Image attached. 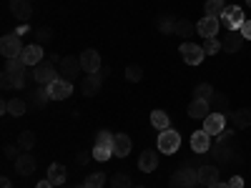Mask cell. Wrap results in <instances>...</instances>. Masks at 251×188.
I'll return each mask as SVG.
<instances>
[{"label": "cell", "mask_w": 251, "mask_h": 188, "mask_svg": "<svg viewBox=\"0 0 251 188\" xmlns=\"http://www.w3.org/2000/svg\"><path fill=\"white\" fill-rule=\"evenodd\" d=\"M219 181V171H216V165H201L199 168V183L203 186H211Z\"/></svg>", "instance_id": "24"}, {"label": "cell", "mask_w": 251, "mask_h": 188, "mask_svg": "<svg viewBox=\"0 0 251 188\" xmlns=\"http://www.w3.org/2000/svg\"><path fill=\"white\" fill-rule=\"evenodd\" d=\"M208 113V100H201V98H194L191 100V106H188V116L191 118H206Z\"/></svg>", "instance_id": "22"}, {"label": "cell", "mask_w": 251, "mask_h": 188, "mask_svg": "<svg viewBox=\"0 0 251 188\" xmlns=\"http://www.w3.org/2000/svg\"><path fill=\"white\" fill-rule=\"evenodd\" d=\"M208 188H228V183H219V181H216V183H211Z\"/></svg>", "instance_id": "48"}, {"label": "cell", "mask_w": 251, "mask_h": 188, "mask_svg": "<svg viewBox=\"0 0 251 188\" xmlns=\"http://www.w3.org/2000/svg\"><path fill=\"white\" fill-rule=\"evenodd\" d=\"M194 95L201 98V100H208V103H211V98H214V88L208 86V83H199V86L194 88Z\"/></svg>", "instance_id": "31"}, {"label": "cell", "mask_w": 251, "mask_h": 188, "mask_svg": "<svg viewBox=\"0 0 251 188\" xmlns=\"http://www.w3.org/2000/svg\"><path fill=\"white\" fill-rule=\"evenodd\" d=\"M228 188H244V178L241 176H234L231 181H228Z\"/></svg>", "instance_id": "44"}, {"label": "cell", "mask_w": 251, "mask_h": 188, "mask_svg": "<svg viewBox=\"0 0 251 188\" xmlns=\"http://www.w3.org/2000/svg\"><path fill=\"white\" fill-rule=\"evenodd\" d=\"M231 138H234V131H221L219 133V138H216V143H221V145H228V143H231Z\"/></svg>", "instance_id": "40"}, {"label": "cell", "mask_w": 251, "mask_h": 188, "mask_svg": "<svg viewBox=\"0 0 251 188\" xmlns=\"http://www.w3.org/2000/svg\"><path fill=\"white\" fill-rule=\"evenodd\" d=\"M158 28H161L163 33H174V28H176V23H174V20H171V18H161V20H158Z\"/></svg>", "instance_id": "38"}, {"label": "cell", "mask_w": 251, "mask_h": 188, "mask_svg": "<svg viewBox=\"0 0 251 188\" xmlns=\"http://www.w3.org/2000/svg\"><path fill=\"white\" fill-rule=\"evenodd\" d=\"M46 88H48V93H50L53 100H66L73 93V83L66 80V78H55L50 86H46Z\"/></svg>", "instance_id": "7"}, {"label": "cell", "mask_w": 251, "mask_h": 188, "mask_svg": "<svg viewBox=\"0 0 251 188\" xmlns=\"http://www.w3.org/2000/svg\"><path fill=\"white\" fill-rule=\"evenodd\" d=\"M178 145H181V136L176 131H161L158 136V151L161 153H176L178 151Z\"/></svg>", "instance_id": "5"}, {"label": "cell", "mask_w": 251, "mask_h": 188, "mask_svg": "<svg viewBox=\"0 0 251 188\" xmlns=\"http://www.w3.org/2000/svg\"><path fill=\"white\" fill-rule=\"evenodd\" d=\"M91 153H93L96 161H108V158L113 156V133H111V131H100Z\"/></svg>", "instance_id": "1"}, {"label": "cell", "mask_w": 251, "mask_h": 188, "mask_svg": "<svg viewBox=\"0 0 251 188\" xmlns=\"http://www.w3.org/2000/svg\"><path fill=\"white\" fill-rule=\"evenodd\" d=\"M25 63H23V58H10L8 60V66H5V70L10 73V75H25Z\"/></svg>", "instance_id": "28"}, {"label": "cell", "mask_w": 251, "mask_h": 188, "mask_svg": "<svg viewBox=\"0 0 251 188\" xmlns=\"http://www.w3.org/2000/svg\"><path fill=\"white\" fill-rule=\"evenodd\" d=\"M91 158H93V153H86V151H80V153H78V163H80V165H86Z\"/></svg>", "instance_id": "45"}, {"label": "cell", "mask_w": 251, "mask_h": 188, "mask_svg": "<svg viewBox=\"0 0 251 188\" xmlns=\"http://www.w3.org/2000/svg\"><path fill=\"white\" fill-rule=\"evenodd\" d=\"M75 188H88V186H86V183H80V186H75Z\"/></svg>", "instance_id": "49"}, {"label": "cell", "mask_w": 251, "mask_h": 188, "mask_svg": "<svg viewBox=\"0 0 251 188\" xmlns=\"http://www.w3.org/2000/svg\"><path fill=\"white\" fill-rule=\"evenodd\" d=\"M151 125H153L156 131H169V128H171L169 113H166V111H153V113H151Z\"/></svg>", "instance_id": "23"}, {"label": "cell", "mask_w": 251, "mask_h": 188, "mask_svg": "<svg viewBox=\"0 0 251 188\" xmlns=\"http://www.w3.org/2000/svg\"><path fill=\"white\" fill-rule=\"evenodd\" d=\"M181 55L188 66H199L206 58V50H203V46H196V43H181Z\"/></svg>", "instance_id": "8"}, {"label": "cell", "mask_w": 251, "mask_h": 188, "mask_svg": "<svg viewBox=\"0 0 251 188\" xmlns=\"http://www.w3.org/2000/svg\"><path fill=\"white\" fill-rule=\"evenodd\" d=\"M126 78H128L131 83H138L143 78V68L141 66H128V68H126Z\"/></svg>", "instance_id": "35"}, {"label": "cell", "mask_w": 251, "mask_h": 188, "mask_svg": "<svg viewBox=\"0 0 251 188\" xmlns=\"http://www.w3.org/2000/svg\"><path fill=\"white\" fill-rule=\"evenodd\" d=\"M33 78H35V83H40V86H50V83L55 80V68H53V63H40V66H35Z\"/></svg>", "instance_id": "13"}, {"label": "cell", "mask_w": 251, "mask_h": 188, "mask_svg": "<svg viewBox=\"0 0 251 188\" xmlns=\"http://www.w3.org/2000/svg\"><path fill=\"white\" fill-rule=\"evenodd\" d=\"M211 100H214V106H216V111H219V113H224V111L228 108V98H226V95H221V93H214V98H211Z\"/></svg>", "instance_id": "37"}, {"label": "cell", "mask_w": 251, "mask_h": 188, "mask_svg": "<svg viewBox=\"0 0 251 188\" xmlns=\"http://www.w3.org/2000/svg\"><path fill=\"white\" fill-rule=\"evenodd\" d=\"M18 148H23V151H33V148H35V133H30V131L20 133V138H18Z\"/></svg>", "instance_id": "30"}, {"label": "cell", "mask_w": 251, "mask_h": 188, "mask_svg": "<svg viewBox=\"0 0 251 188\" xmlns=\"http://www.w3.org/2000/svg\"><path fill=\"white\" fill-rule=\"evenodd\" d=\"M15 171H18V176H30V173H35V158L28 156V151L20 153V156L15 158Z\"/></svg>", "instance_id": "15"}, {"label": "cell", "mask_w": 251, "mask_h": 188, "mask_svg": "<svg viewBox=\"0 0 251 188\" xmlns=\"http://www.w3.org/2000/svg\"><path fill=\"white\" fill-rule=\"evenodd\" d=\"M224 3H226V0H206V5H203V8H206V15L219 18V15L226 10V5H224Z\"/></svg>", "instance_id": "29"}, {"label": "cell", "mask_w": 251, "mask_h": 188, "mask_svg": "<svg viewBox=\"0 0 251 188\" xmlns=\"http://www.w3.org/2000/svg\"><path fill=\"white\" fill-rule=\"evenodd\" d=\"M80 66H83V70L86 73H100V55L93 50V48H88V50H83L80 53Z\"/></svg>", "instance_id": "12"}, {"label": "cell", "mask_w": 251, "mask_h": 188, "mask_svg": "<svg viewBox=\"0 0 251 188\" xmlns=\"http://www.w3.org/2000/svg\"><path fill=\"white\" fill-rule=\"evenodd\" d=\"M224 125H226V116L219 113V111L208 113V116L203 118V131H206L208 136H219V133L224 131Z\"/></svg>", "instance_id": "10"}, {"label": "cell", "mask_w": 251, "mask_h": 188, "mask_svg": "<svg viewBox=\"0 0 251 188\" xmlns=\"http://www.w3.org/2000/svg\"><path fill=\"white\" fill-rule=\"evenodd\" d=\"M48 100H53V98H50V93H48V88H40V91L33 95V103H35V106H40V108H43Z\"/></svg>", "instance_id": "36"}, {"label": "cell", "mask_w": 251, "mask_h": 188, "mask_svg": "<svg viewBox=\"0 0 251 188\" xmlns=\"http://www.w3.org/2000/svg\"><path fill=\"white\" fill-rule=\"evenodd\" d=\"M244 40H246V38H244L239 30H231V35H226L221 46H224V50H228V53H236V50L244 48Z\"/></svg>", "instance_id": "18"}, {"label": "cell", "mask_w": 251, "mask_h": 188, "mask_svg": "<svg viewBox=\"0 0 251 188\" xmlns=\"http://www.w3.org/2000/svg\"><path fill=\"white\" fill-rule=\"evenodd\" d=\"M0 188H13V183L8 178H3V181H0Z\"/></svg>", "instance_id": "47"}, {"label": "cell", "mask_w": 251, "mask_h": 188, "mask_svg": "<svg viewBox=\"0 0 251 188\" xmlns=\"http://www.w3.org/2000/svg\"><path fill=\"white\" fill-rule=\"evenodd\" d=\"M0 83H3V88H13V75L5 70V73H3V78H0Z\"/></svg>", "instance_id": "42"}, {"label": "cell", "mask_w": 251, "mask_h": 188, "mask_svg": "<svg viewBox=\"0 0 251 188\" xmlns=\"http://www.w3.org/2000/svg\"><path fill=\"white\" fill-rule=\"evenodd\" d=\"M66 176H68V171H66V165H63V163H53L48 168V181L53 186H63V183H66Z\"/></svg>", "instance_id": "21"}, {"label": "cell", "mask_w": 251, "mask_h": 188, "mask_svg": "<svg viewBox=\"0 0 251 188\" xmlns=\"http://www.w3.org/2000/svg\"><path fill=\"white\" fill-rule=\"evenodd\" d=\"M35 188H55V186H53L48 178H43V181H38V186H35Z\"/></svg>", "instance_id": "46"}, {"label": "cell", "mask_w": 251, "mask_h": 188, "mask_svg": "<svg viewBox=\"0 0 251 188\" xmlns=\"http://www.w3.org/2000/svg\"><path fill=\"white\" fill-rule=\"evenodd\" d=\"M246 3H249V5H251V0H246Z\"/></svg>", "instance_id": "52"}, {"label": "cell", "mask_w": 251, "mask_h": 188, "mask_svg": "<svg viewBox=\"0 0 251 188\" xmlns=\"http://www.w3.org/2000/svg\"><path fill=\"white\" fill-rule=\"evenodd\" d=\"M231 123H234V128H249L251 125V111L249 108H239L231 113Z\"/></svg>", "instance_id": "25"}, {"label": "cell", "mask_w": 251, "mask_h": 188, "mask_svg": "<svg viewBox=\"0 0 251 188\" xmlns=\"http://www.w3.org/2000/svg\"><path fill=\"white\" fill-rule=\"evenodd\" d=\"M208 148H211V136H208L203 128L196 131V133L191 136V151H194V153H206Z\"/></svg>", "instance_id": "14"}, {"label": "cell", "mask_w": 251, "mask_h": 188, "mask_svg": "<svg viewBox=\"0 0 251 188\" xmlns=\"http://www.w3.org/2000/svg\"><path fill=\"white\" fill-rule=\"evenodd\" d=\"M221 25L224 28H228V30H241V25H244V10L239 8V5H231V8H226L224 13H221Z\"/></svg>", "instance_id": "3"}, {"label": "cell", "mask_w": 251, "mask_h": 188, "mask_svg": "<svg viewBox=\"0 0 251 188\" xmlns=\"http://www.w3.org/2000/svg\"><path fill=\"white\" fill-rule=\"evenodd\" d=\"M86 186L88 188H103V186H106V173H91L86 178Z\"/></svg>", "instance_id": "33"}, {"label": "cell", "mask_w": 251, "mask_h": 188, "mask_svg": "<svg viewBox=\"0 0 251 188\" xmlns=\"http://www.w3.org/2000/svg\"><path fill=\"white\" fill-rule=\"evenodd\" d=\"M246 40H251V20H244V25H241V30H239Z\"/></svg>", "instance_id": "41"}, {"label": "cell", "mask_w": 251, "mask_h": 188, "mask_svg": "<svg viewBox=\"0 0 251 188\" xmlns=\"http://www.w3.org/2000/svg\"><path fill=\"white\" fill-rule=\"evenodd\" d=\"M131 153V138L126 133H116L113 136V156L116 158H126Z\"/></svg>", "instance_id": "16"}, {"label": "cell", "mask_w": 251, "mask_h": 188, "mask_svg": "<svg viewBox=\"0 0 251 188\" xmlns=\"http://www.w3.org/2000/svg\"><path fill=\"white\" fill-rule=\"evenodd\" d=\"M199 183V171H191V168H181L171 176V188H196Z\"/></svg>", "instance_id": "4"}, {"label": "cell", "mask_w": 251, "mask_h": 188, "mask_svg": "<svg viewBox=\"0 0 251 188\" xmlns=\"http://www.w3.org/2000/svg\"><path fill=\"white\" fill-rule=\"evenodd\" d=\"M35 38H38V43H40V46H43V43H48V40L53 38V33H50L48 28H40V30L35 33Z\"/></svg>", "instance_id": "39"}, {"label": "cell", "mask_w": 251, "mask_h": 188, "mask_svg": "<svg viewBox=\"0 0 251 188\" xmlns=\"http://www.w3.org/2000/svg\"><path fill=\"white\" fill-rule=\"evenodd\" d=\"M221 48H224V46L219 43L216 38H206V43H203V50H206V55H216Z\"/></svg>", "instance_id": "34"}, {"label": "cell", "mask_w": 251, "mask_h": 188, "mask_svg": "<svg viewBox=\"0 0 251 188\" xmlns=\"http://www.w3.org/2000/svg\"><path fill=\"white\" fill-rule=\"evenodd\" d=\"M30 3H33V0H30Z\"/></svg>", "instance_id": "53"}, {"label": "cell", "mask_w": 251, "mask_h": 188, "mask_svg": "<svg viewBox=\"0 0 251 188\" xmlns=\"http://www.w3.org/2000/svg\"><path fill=\"white\" fill-rule=\"evenodd\" d=\"M136 188H146V186H136Z\"/></svg>", "instance_id": "51"}, {"label": "cell", "mask_w": 251, "mask_h": 188, "mask_svg": "<svg viewBox=\"0 0 251 188\" xmlns=\"http://www.w3.org/2000/svg\"><path fill=\"white\" fill-rule=\"evenodd\" d=\"M196 30V25L191 23V20H186V18H181V20H176V28H174V35H178V38H186V35H191Z\"/></svg>", "instance_id": "27"}, {"label": "cell", "mask_w": 251, "mask_h": 188, "mask_svg": "<svg viewBox=\"0 0 251 188\" xmlns=\"http://www.w3.org/2000/svg\"><path fill=\"white\" fill-rule=\"evenodd\" d=\"M10 10H13L15 18H20V20H28V18L33 15L30 0H13V3H10Z\"/></svg>", "instance_id": "20"}, {"label": "cell", "mask_w": 251, "mask_h": 188, "mask_svg": "<svg viewBox=\"0 0 251 188\" xmlns=\"http://www.w3.org/2000/svg\"><path fill=\"white\" fill-rule=\"evenodd\" d=\"M20 58H23V63L25 66H40L43 63V58H46V53H43V46L40 43H33V46H25L23 48V53H20Z\"/></svg>", "instance_id": "11"}, {"label": "cell", "mask_w": 251, "mask_h": 188, "mask_svg": "<svg viewBox=\"0 0 251 188\" xmlns=\"http://www.w3.org/2000/svg\"><path fill=\"white\" fill-rule=\"evenodd\" d=\"M23 48H25V46L20 43V35H18V33L3 35V40H0V53L5 55V60H10V58H20Z\"/></svg>", "instance_id": "2"}, {"label": "cell", "mask_w": 251, "mask_h": 188, "mask_svg": "<svg viewBox=\"0 0 251 188\" xmlns=\"http://www.w3.org/2000/svg\"><path fill=\"white\" fill-rule=\"evenodd\" d=\"M111 186H113V188H133L128 173H116V176L111 178Z\"/></svg>", "instance_id": "32"}, {"label": "cell", "mask_w": 251, "mask_h": 188, "mask_svg": "<svg viewBox=\"0 0 251 188\" xmlns=\"http://www.w3.org/2000/svg\"><path fill=\"white\" fill-rule=\"evenodd\" d=\"M100 80H103V75H98V73L83 78V83H80L83 95H96V93H98V88H100Z\"/></svg>", "instance_id": "19"}, {"label": "cell", "mask_w": 251, "mask_h": 188, "mask_svg": "<svg viewBox=\"0 0 251 188\" xmlns=\"http://www.w3.org/2000/svg\"><path fill=\"white\" fill-rule=\"evenodd\" d=\"M156 165H158V156H156V151H143V153H141V158H138V168H141L143 173H153V171H156Z\"/></svg>", "instance_id": "17"}, {"label": "cell", "mask_w": 251, "mask_h": 188, "mask_svg": "<svg viewBox=\"0 0 251 188\" xmlns=\"http://www.w3.org/2000/svg\"><path fill=\"white\" fill-rule=\"evenodd\" d=\"M25 100H20V98H13V100H5V113L20 118V116H25Z\"/></svg>", "instance_id": "26"}, {"label": "cell", "mask_w": 251, "mask_h": 188, "mask_svg": "<svg viewBox=\"0 0 251 188\" xmlns=\"http://www.w3.org/2000/svg\"><path fill=\"white\" fill-rule=\"evenodd\" d=\"M219 28H221V20L214 18V15H206V18H201L199 23H196V33H199L203 40H206V38H216Z\"/></svg>", "instance_id": "6"}, {"label": "cell", "mask_w": 251, "mask_h": 188, "mask_svg": "<svg viewBox=\"0 0 251 188\" xmlns=\"http://www.w3.org/2000/svg\"><path fill=\"white\" fill-rule=\"evenodd\" d=\"M55 188H66V186H55Z\"/></svg>", "instance_id": "50"}, {"label": "cell", "mask_w": 251, "mask_h": 188, "mask_svg": "<svg viewBox=\"0 0 251 188\" xmlns=\"http://www.w3.org/2000/svg\"><path fill=\"white\" fill-rule=\"evenodd\" d=\"M58 68H60V75L66 78V80L75 78V75L83 70V66H80V58H75V55H66V58H60Z\"/></svg>", "instance_id": "9"}, {"label": "cell", "mask_w": 251, "mask_h": 188, "mask_svg": "<svg viewBox=\"0 0 251 188\" xmlns=\"http://www.w3.org/2000/svg\"><path fill=\"white\" fill-rule=\"evenodd\" d=\"M20 151H23V148H13V145H5V156H8V158H18Z\"/></svg>", "instance_id": "43"}]
</instances>
